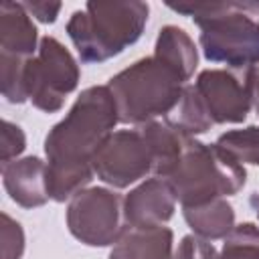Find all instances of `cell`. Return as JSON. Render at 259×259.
I'll list each match as a JSON object with an SVG mask.
<instances>
[{
  "label": "cell",
  "mask_w": 259,
  "mask_h": 259,
  "mask_svg": "<svg viewBox=\"0 0 259 259\" xmlns=\"http://www.w3.org/2000/svg\"><path fill=\"white\" fill-rule=\"evenodd\" d=\"M119 121L115 99L107 85L85 89L71 111L45 140L47 186L57 202L73 198L93 178V158Z\"/></svg>",
  "instance_id": "obj_1"
},
{
  "label": "cell",
  "mask_w": 259,
  "mask_h": 259,
  "mask_svg": "<svg viewBox=\"0 0 259 259\" xmlns=\"http://www.w3.org/2000/svg\"><path fill=\"white\" fill-rule=\"evenodd\" d=\"M172 10L192 16L200 26V45L208 61L227 63L247 71L259 61V4L255 2H210L168 4Z\"/></svg>",
  "instance_id": "obj_2"
},
{
  "label": "cell",
  "mask_w": 259,
  "mask_h": 259,
  "mask_svg": "<svg viewBox=\"0 0 259 259\" xmlns=\"http://www.w3.org/2000/svg\"><path fill=\"white\" fill-rule=\"evenodd\" d=\"M158 178L170 184L182 206H196L239 192L247 172L241 162L217 144L208 146L188 138L180 156Z\"/></svg>",
  "instance_id": "obj_3"
},
{
  "label": "cell",
  "mask_w": 259,
  "mask_h": 259,
  "mask_svg": "<svg viewBox=\"0 0 259 259\" xmlns=\"http://www.w3.org/2000/svg\"><path fill=\"white\" fill-rule=\"evenodd\" d=\"M144 2H87L67 22L83 63H101L136 42L148 20Z\"/></svg>",
  "instance_id": "obj_4"
},
{
  "label": "cell",
  "mask_w": 259,
  "mask_h": 259,
  "mask_svg": "<svg viewBox=\"0 0 259 259\" xmlns=\"http://www.w3.org/2000/svg\"><path fill=\"white\" fill-rule=\"evenodd\" d=\"M107 87L115 99L119 121L148 123L156 115H168L186 85L176 69L154 55L111 77Z\"/></svg>",
  "instance_id": "obj_5"
},
{
  "label": "cell",
  "mask_w": 259,
  "mask_h": 259,
  "mask_svg": "<svg viewBox=\"0 0 259 259\" xmlns=\"http://www.w3.org/2000/svg\"><path fill=\"white\" fill-rule=\"evenodd\" d=\"M79 67L71 53L53 36H42L36 55L26 65V99L34 107L53 113L63 107L65 97L77 87Z\"/></svg>",
  "instance_id": "obj_6"
},
{
  "label": "cell",
  "mask_w": 259,
  "mask_h": 259,
  "mask_svg": "<svg viewBox=\"0 0 259 259\" xmlns=\"http://www.w3.org/2000/svg\"><path fill=\"white\" fill-rule=\"evenodd\" d=\"M67 225L85 245L105 247L125 233L123 198L107 188L79 190L67 206Z\"/></svg>",
  "instance_id": "obj_7"
},
{
  "label": "cell",
  "mask_w": 259,
  "mask_h": 259,
  "mask_svg": "<svg viewBox=\"0 0 259 259\" xmlns=\"http://www.w3.org/2000/svg\"><path fill=\"white\" fill-rule=\"evenodd\" d=\"M150 170L152 154L140 127L113 132L93 158V172L115 188L130 186Z\"/></svg>",
  "instance_id": "obj_8"
},
{
  "label": "cell",
  "mask_w": 259,
  "mask_h": 259,
  "mask_svg": "<svg viewBox=\"0 0 259 259\" xmlns=\"http://www.w3.org/2000/svg\"><path fill=\"white\" fill-rule=\"evenodd\" d=\"M194 89L212 123L243 121L251 109V69L243 73L206 69L198 75Z\"/></svg>",
  "instance_id": "obj_9"
},
{
  "label": "cell",
  "mask_w": 259,
  "mask_h": 259,
  "mask_svg": "<svg viewBox=\"0 0 259 259\" xmlns=\"http://www.w3.org/2000/svg\"><path fill=\"white\" fill-rule=\"evenodd\" d=\"M176 196L162 178H150L123 198V219L127 229L162 227L174 214Z\"/></svg>",
  "instance_id": "obj_10"
},
{
  "label": "cell",
  "mask_w": 259,
  "mask_h": 259,
  "mask_svg": "<svg viewBox=\"0 0 259 259\" xmlns=\"http://www.w3.org/2000/svg\"><path fill=\"white\" fill-rule=\"evenodd\" d=\"M2 178L10 198L24 208L40 206L51 198L47 186V164L40 158L28 156L4 164Z\"/></svg>",
  "instance_id": "obj_11"
},
{
  "label": "cell",
  "mask_w": 259,
  "mask_h": 259,
  "mask_svg": "<svg viewBox=\"0 0 259 259\" xmlns=\"http://www.w3.org/2000/svg\"><path fill=\"white\" fill-rule=\"evenodd\" d=\"M36 49V28L30 14L18 2H2L0 6V55L30 59Z\"/></svg>",
  "instance_id": "obj_12"
},
{
  "label": "cell",
  "mask_w": 259,
  "mask_h": 259,
  "mask_svg": "<svg viewBox=\"0 0 259 259\" xmlns=\"http://www.w3.org/2000/svg\"><path fill=\"white\" fill-rule=\"evenodd\" d=\"M109 259H172V231L168 227L125 229Z\"/></svg>",
  "instance_id": "obj_13"
},
{
  "label": "cell",
  "mask_w": 259,
  "mask_h": 259,
  "mask_svg": "<svg viewBox=\"0 0 259 259\" xmlns=\"http://www.w3.org/2000/svg\"><path fill=\"white\" fill-rule=\"evenodd\" d=\"M188 227L202 239H223L235 229V210L225 198H214L204 204L184 206Z\"/></svg>",
  "instance_id": "obj_14"
},
{
  "label": "cell",
  "mask_w": 259,
  "mask_h": 259,
  "mask_svg": "<svg viewBox=\"0 0 259 259\" xmlns=\"http://www.w3.org/2000/svg\"><path fill=\"white\" fill-rule=\"evenodd\" d=\"M156 57L168 63L172 69L180 73L184 81L190 79L194 67H196V49L192 38L178 26H164L156 40Z\"/></svg>",
  "instance_id": "obj_15"
},
{
  "label": "cell",
  "mask_w": 259,
  "mask_h": 259,
  "mask_svg": "<svg viewBox=\"0 0 259 259\" xmlns=\"http://www.w3.org/2000/svg\"><path fill=\"white\" fill-rule=\"evenodd\" d=\"M170 123H174L176 127H180L184 134L194 136V134H202L206 130H210V125H214L194 89V85H186L182 91V97L178 101V105L168 113L166 117Z\"/></svg>",
  "instance_id": "obj_16"
},
{
  "label": "cell",
  "mask_w": 259,
  "mask_h": 259,
  "mask_svg": "<svg viewBox=\"0 0 259 259\" xmlns=\"http://www.w3.org/2000/svg\"><path fill=\"white\" fill-rule=\"evenodd\" d=\"M217 146L231 154L237 162L259 164V127L249 125L245 130H233L217 140Z\"/></svg>",
  "instance_id": "obj_17"
},
{
  "label": "cell",
  "mask_w": 259,
  "mask_h": 259,
  "mask_svg": "<svg viewBox=\"0 0 259 259\" xmlns=\"http://www.w3.org/2000/svg\"><path fill=\"white\" fill-rule=\"evenodd\" d=\"M219 259H259V227L243 223L227 237Z\"/></svg>",
  "instance_id": "obj_18"
},
{
  "label": "cell",
  "mask_w": 259,
  "mask_h": 259,
  "mask_svg": "<svg viewBox=\"0 0 259 259\" xmlns=\"http://www.w3.org/2000/svg\"><path fill=\"white\" fill-rule=\"evenodd\" d=\"M172 259H219V253L206 239L198 235H186L178 243Z\"/></svg>",
  "instance_id": "obj_19"
},
{
  "label": "cell",
  "mask_w": 259,
  "mask_h": 259,
  "mask_svg": "<svg viewBox=\"0 0 259 259\" xmlns=\"http://www.w3.org/2000/svg\"><path fill=\"white\" fill-rule=\"evenodd\" d=\"M24 249V235L16 221L2 212V259H20Z\"/></svg>",
  "instance_id": "obj_20"
},
{
  "label": "cell",
  "mask_w": 259,
  "mask_h": 259,
  "mask_svg": "<svg viewBox=\"0 0 259 259\" xmlns=\"http://www.w3.org/2000/svg\"><path fill=\"white\" fill-rule=\"evenodd\" d=\"M22 150H24V134H22V130L18 125H14L12 121H2V140H0L2 166L12 162V158H16Z\"/></svg>",
  "instance_id": "obj_21"
},
{
  "label": "cell",
  "mask_w": 259,
  "mask_h": 259,
  "mask_svg": "<svg viewBox=\"0 0 259 259\" xmlns=\"http://www.w3.org/2000/svg\"><path fill=\"white\" fill-rule=\"evenodd\" d=\"M24 10L32 16H36L40 22H55L61 4L59 2H22Z\"/></svg>",
  "instance_id": "obj_22"
},
{
  "label": "cell",
  "mask_w": 259,
  "mask_h": 259,
  "mask_svg": "<svg viewBox=\"0 0 259 259\" xmlns=\"http://www.w3.org/2000/svg\"><path fill=\"white\" fill-rule=\"evenodd\" d=\"M251 95H253L255 109H257V115H259V65L251 69Z\"/></svg>",
  "instance_id": "obj_23"
},
{
  "label": "cell",
  "mask_w": 259,
  "mask_h": 259,
  "mask_svg": "<svg viewBox=\"0 0 259 259\" xmlns=\"http://www.w3.org/2000/svg\"><path fill=\"white\" fill-rule=\"evenodd\" d=\"M251 204H253V208L257 212V219H259V194H253L251 196Z\"/></svg>",
  "instance_id": "obj_24"
}]
</instances>
